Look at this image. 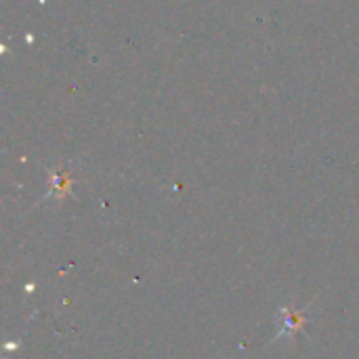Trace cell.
I'll return each mask as SVG.
<instances>
[{
    "label": "cell",
    "mask_w": 359,
    "mask_h": 359,
    "mask_svg": "<svg viewBox=\"0 0 359 359\" xmlns=\"http://www.w3.org/2000/svg\"><path fill=\"white\" fill-rule=\"evenodd\" d=\"M282 318H284V322H282V326H284L282 334L294 337V334L305 326V316H303L301 311H297L294 307H286V309H282Z\"/></svg>",
    "instance_id": "6da1fadb"
},
{
    "label": "cell",
    "mask_w": 359,
    "mask_h": 359,
    "mask_svg": "<svg viewBox=\"0 0 359 359\" xmlns=\"http://www.w3.org/2000/svg\"><path fill=\"white\" fill-rule=\"evenodd\" d=\"M69 191V179L67 175H53V196L63 198Z\"/></svg>",
    "instance_id": "7a4b0ae2"
}]
</instances>
